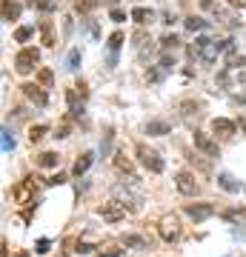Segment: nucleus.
<instances>
[{"mask_svg": "<svg viewBox=\"0 0 246 257\" xmlns=\"http://www.w3.org/2000/svg\"><path fill=\"white\" fill-rule=\"evenodd\" d=\"M235 52V46H232V40H212V37H198L195 43L189 46V55L192 57H201V60H206V63H212V60H218L220 52Z\"/></svg>", "mask_w": 246, "mask_h": 257, "instance_id": "f257e3e1", "label": "nucleus"}, {"mask_svg": "<svg viewBox=\"0 0 246 257\" xmlns=\"http://www.w3.org/2000/svg\"><path fill=\"white\" fill-rule=\"evenodd\" d=\"M135 155H137V160L143 163V169H149L152 175H160V172H163V160L157 157L155 149H149L146 143H137V146H135Z\"/></svg>", "mask_w": 246, "mask_h": 257, "instance_id": "f03ea898", "label": "nucleus"}, {"mask_svg": "<svg viewBox=\"0 0 246 257\" xmlns=\"http://www.w3.org/2000/svg\"><path fill=\"white\" fill-rule=\"evenodd\" d=\"M157 231H160V237L166 240V243H178L181 240V223H178V217L175 214H166V217H160V223H157Z\"/></svg>", "mask_w": 246, "mask_h": 257, "instance_id": "7ed1b4c3", "label": "nucleus"}, {"mask_svg": "<svg viewBox=\"0 0 246 257\" xmlns=\"http://www.w3.org/2000/svg\"><path fill=\"white\" fill-rule=\"evenodd\" d=\"M126 211H132V209H126V203H120V200H109V203H103L101 209H98V214H101L103 220L118 223V220H123V217H126Z\"/></svg>", "mask_w": 246, "mask_h": 257, "instance_id": "20e7f679", "label": "nucleus"}, {"mask_svg": "<svg viewBox=\"0 0 246 257\" xmlns=\"http://www.w3.org/2000/svg\"><path fill=\"white\" fill-rule=\"evenodd\" d=\"M37 49H20L18 55H15V69H18L20 74H29L32 69L37 66Z\"/></svg>", "mask_w": 246, "mask_h": 257, "instance_id": "39448f33", "label": "nucleus"}, {"mask_svg": "<svg viewBox=\"0 0 246 257\" xmlns=\"http://www.w3.org/2000/svg\"><path fill=\"white\" fill-rule=\"evenodd\" d=\"M175 186H178V192L186 194V197H195V194L201 192V186H198V180H195L192 172H181V175L175 177Z\"/></svg>", "mask_w": 246, "mask_h": 257, "instance_id": "423d86ee", "label": "nucleus"}, {"mask_svg": "<svg viewBox=\"0 0 246 257\" xmlns=\"http://www.w3.org/2000/svg\"><path fill=\"white\" fill-rule=\"evenodd\" d=\"M192 140H195V146L201 149V152H203L206 157H220L218 143H215V140H212L209 135H206V132H195V135H192Z\"/></svg>", "mask_w": 246, "mask_h": 257, "instance_id": "0eeeda50", "label": "nucleus"}, {"mask_svg": "<svg viewBox=\"0 0 246 257\" xmlns=\"http://www.w3.org/2000/svg\"><path fill=\"white\" fill-rule=\"evenodd\" d=\"M32 197H35V183H32V180H20V183L12 189V200L18 203V206L32 203Z\"/></svg>", "mask_w": 246, "mask_h": 257, "instance_id": "6e6552de", "label": "nucleus"}, {"mask_svg": "<svg viewBox=\"0 0 246 257\" xmlns=\"http://www.w3.org/2000/svg\"><path fill=\"white\" fill-rule=\"evenodd\" d=\"M183 211H186L195 223H201V220H206V217L215 214V206H212V203H186V209Z\"/></svg>", "mask_w": 246, "mask_h": 257, "instance_id": "1a4fd4ad", "label": "nucleus"}, {"mask_svg": "<svg viewBox=\"0 0 246 257\" xmlns=\"http://www.w3.org/2000/svg\"><path fill=\"white\" fill-rule=\"evenodd\" d=\"M212 132H215L218 138H232L237 132V123H232V120H226V117H215L212 120Z\"/></svg>", "mask_w": 246, "mask_h": 257, "instance_id": "9d476101", "label": "nucleus"}, {"mask_svg": "<svg viewBox=\"0 0 246 257\" xmlns=\"http://www.w3.org/2000/svg\"><path fill=\"white\" fill-rule=\"evenodd\" d=\"M23 94H26L35 106H46V100H49V97H46V92L40 89V86H35V83H26V86H23Z\"/></svg>", "mask_w": 246, "mask_h": 257, "instance_id": "9b49d317", "label": "nucleus"}, {"mask_svg": "<svg viewBox=\"0 0 246 257\" xmlns=\"http://www.w3.org/2000/svg\"><path fill=\"white\" fill-rule=\"evenodd\" d=\"M18 18H20V3L18 0H3V20L15 23Z\"/></svg>", "mask_w": 246, "mask_h": 257, "instance_id": "f8f14e48", "label": "nucleus"}, {"mask_svg": "<svg viewBox=\"0 0 246 257\" xmlns=\"http://www.w3.org/2000/svg\"><path fill=\"white\" fill-rule=\"evenodd\" d=\"M92 160H95V155H92V152H83V155L77 157V163H74V169H72V175H74V177H80V175H86V172H89V166H92Z\"/></svg>", "mask_w": 246, "mask_h": 257, "instance_id": "ddd939ff", "label": "nucleus"}, {"mask_svg": "<svg viewBox=\"0 0 246 257\" xmlns=\"http://www.w3.org/2000/svg\"><path fill=\"white\" fill-rule=\"evenodd\" d=\"M115 169H118V172H123V175H132V172H135L132 160H129L123 152H115Z\"/></svg>", "mask_w": 246, "mask_h": 257, "instance_id": "4468645a", "label": "nucleus"}, {"mask_svg": "<svg viewBox=\"0 0 246 257\" xmlns=\"http://www.w3.org/2000/svg\"><path fill=\"white\" fill-rule=\"evenodd\" d=\"M37 166H40V169H55V166H60V155H55V152H43V155L37 157Z\"/></svg>", "mask_w": 246, "mask_h": 257, "instance_id": "2eb2a0df", "label": "nucleus"}, {"mask_svg": "<svg viewBox=\"0 0 246 257\" xmlns=\"http://www.w3.org/2000/svg\"><path fill=\"white\" fill-rule=\"evenodd\" d=\"M132 20L140 23V26H146V23H152V20H155V12H152V9H140V6H137V9H132Z\"/></svg>", "mask_w": 246, "mask_h": 257, "instance_id": "dca6fc26", "label": "nucleus"}, {"mask_svg": "<svg viewBox=\"0 0 246 257\" xmlns=\"http://www.w3.org/2000/svg\"><path fill=\"white\" fill-rule=\"evenodd\" d=\"M146 132H149V135H169V123L152 120V123H146Z\"/></svg>", "mask_w": 246, "mask_h": 257, "instance_id": "f3484780", "label": "nucleus"}, {"mask_svg": "<svg viewBox=\"0 0 246 257\" xmlns=\"http://www.w3.org/2000/svg\"><path fill=\"white\" fill-rule=\"evenodd\" d=\"M212 23L209 20H203V18H186V29L189 32H203V29H209Z\"/></svg>", "mask_w": 246, "mask_h": 257, "instance_id": "a211bd4d", "label": "nucleus"}, {"mask_svg": "<svg viewBox=\"0 0 246 257\" xmlns=\"http://www.w3.org/2000/svg\"><path fill=\"white\" fill-rule=\"evenodd\" d=\"M40 35H43L46 46H55V35H52V23H49V20H43V23H40Z\"/></svg>", "mask_w": 246, "mask_h": 257, "instance_id": "6ab92c4d", "label": "nucleus"}, {"mask_svg": "<svg viewBox=\"0 0 246 257\" xmlns=\"http://www.w3.org/2000/svg\"><path fill=\"white\" fill-rule=\"evenodd\" d=\"M218 183L226 189V192H240V186L235 183V177L232 175H218Z\"/></svg>", "mask_w": 246, "mask_h": 257, "instance_id": "aec40b11", "label": "nucleus"}, {"mask_svg": "<svg viewBox=\"0 0 246 257\" xmlns=\"http://www.w3.org/2000/svg\"><path fill=\"white\" fill-rule=\"evenodd\" d=\"M46 132H49L46 126H32L29 128V143H40L46 138Z\"/></svg>", "mask_w": 246, "mask_h": 257, "instance_id": "412c9836", "label": "nucleus"}, {"mask_svg": "<svg viewBox=\"0 0 246 257\" xmlns=\"http://www.w3.org/2000/svg\"><path fill=\"white\" fill-rule=\"evenodd\" d=\"M95 6H98V0H74V12H80V15H89Z\"/></svg>", "mask_w": 246, "mask_h": 257, "instance_id": "4be33fe9", "label": "nucleus"}, {"mask_svg": "<svg viewBox=\"0 0 246 257\" xmlns=\"http://www.w3.org/2000/svg\"><path fill=\"white\" fill-rule=\"evenodd\" d=\"M178 43H181V37H178V35H163V37H160V49H163V52L178 49Z\"/></svg>", "mask_w": 246, "mask_h": 257, "instance_id": "5701e85b", "label": "nucleus"}, {"mask_svg": "<svg viewBox=\"0 0 246 257\" xmlns=\"http://www.w3.org/2000/svg\"><path fill=\"white\" fill-rule=\"evenodd\" d=\"M123 246H132V248H146V240L137 237V234H123Z\"/></svg>", "mask_w": 246, "mask_h": 257, "instance_id": "b1692460", "label": "nucleus"}, {"mask_svg": "<svg viewBox=\"0 0 246 257\" xmlns=\"http://www.w3.org/2000/svg\"><path fill=\"white\" fill-rule=\"evenodd\" d=\"M32 32H35L32 26H20L18 32H15V40H18V43H26L29 37H32Z\"/></svg>", "mask_w": 246, "mask_h": 257, "instance_id": "393cba45", "label": "nucleus"}, {"mask_svg": "<svg viewBox=\"0 0 246 257\" xmlns=\"http://www.w3.org/2000/svg\"><path fill=\"white\" fill-rule=\"evenodd\" d=\"M120 46H123V32H115V35L109 37V49L112 52H118Z\"/></svg>", "mask_w": 246, "mask_h": 257, "instance_id": "a878e982", "label": "nucleus"}, {"mask_svg": "<svg viewBox=\"0 0 246 257\" xmlns=\"http://www.w3.org/2000/svg\"><path fill=\"white\" fill-rule=\"evenodd\" d=\"M77 66H80V52H77V49H72V52H69V69H77Z\"/></svg>", "mask_w": 246, "mask_h": 257, "instance_id": "bb28decb", "label": "nucleus"}, {"mask_svg": "<svg viewBox=\"0 0 246 257\" xmlns=\"http://www.w3.org/2000/svg\"><path fill=\"white\" fill-rule=\"evenodd\" d=\"M37 80L43 83V86H52V72H49V69H40V72H37Z\"/></svg>", "mask_w": 246, "mask_h": 257, "instance_id": "cd10ccee", "label": "nucleus"}, {"mask_svg": "<svg viewBox=\"0 0 246 257\" xmlns=\"http://www.w3.org/2000/svg\"><path fill=\"white\" fill-rule=\"evenodd\" d=\"M109 18L115 20V23H123V20H126V12H123V9H118V6H115V9L109 12Z\"/></svg>", "mask_w": 246, "mask_h": 257, "instance_id": "c85d7f7f", "label": "nucleus"}, {"mask_svg": "<svg viewBox=\"0 0 246 257\" xmlns=\"http://www.w3.org/2000/svg\"><path fill=\"white\" fill-rule=\"evenodd\" d=\"M37 6H40V9L43 12H52V9H57V0H35Z\"/></svg>", "mask_w": 246, "mask_h": 257, "instance_id": "c756f323", "label": "nucleus"}, {"mask_svg": "<svg viewBox=\"0 0 246 257\" xmlns=\"http://www.w3.org/2000/svg\"><path fill=\"white\" fill-rule=\"evenodd\" d=\"M160 66H163L166 72H169V69H172V66H175V57H169V55H163V57H160Z\"/></svg>", "mask_w": 246, "mask_h": 257, "instance_id": "7c9ffc66", "label": "nucleus"}, {"mask_svg": "<svg viewBox=\"0 0 246 257\" xmlns=\"http://www.w3.org/2000/svg\"><path fill=\"white\" fill-rule=\"evenodd\" d=\"M55 138H69V123H60V126H57V135Z\"/></svg>", "mask_w": 246, "mask_h": 257, "instance_id": "2f4dec72", "label": "nucleus"}, {"mask_svg": "<svg viewBox=\"0 0 246 257\" xmlns=\"http://www.w3.org/2000/svg\"><path fill=\"white\" fill-rule=\"evenodd\" d=\"M98 257H123V251L120 248H112V251H101Z\"/></svg>", "mask_w": 246, "mask_h": 257, "instance_id": "473e14b6", "label": "nucleus"}, {"mask_svg": "<svg viewBox=\"0 0 246 257\" xmlns=\"http://www.w3.org/2000/svg\"><path fill=\"white\" fill-rule=\"evenodd\" d=\"M3 135H6V138H3V149H6V152H9V149L15 146V140L9 138V132H3Z\"/></svg>", "mask_w": 246, "mask_h": 257, "instance_id": "72a5a7b5", "label": "nucleus"}, {"mask_svg": "<svg viewBox=\"0 0 246 257\" xmlns=\"http://www.w3.org/2000/svg\"><path fill=\"white\" fill-rule=\"evenodd\" d=\"M63 180H66L63 175H55V177H49V180H46V183H49V186H57V183H63Z\"/></svg>", "mask_w": 246, "mask_h": 257, "instance_id": "f704fd0d", "label": "nucleus"}, {"mask_svg": "<svg viewBox=\"0 0 246 257\" xmlns=\"http://www.w3.org/2000/svg\"><path fill=\"white\" fill-rule=\"evenodd\" d=\"M37 251H40V254H46V251H49V240H40V243H37Z\"/></svg>", "mask_w": 246, "mask_h": 257, "instance_id": "c9c22d12", "label": "nucleus"}, {"mask_svg": "<svg viewBox=\"0 0 246 257\" xmlns=\"http://www.w3.org/2000/svg\"><path fill=\"white\" fill-rule=\"evenodd\" d=\"M77 251H80V254H89L92 246H89V243H77Z\"/></svg>", "mask_w": 246, "mask_h": 257, "instance_id": "e433bc0d", "label": "nucleus"}, {"mask_svg": "<svg viewBox=\"0 0 246 257\" xmlns=\"http://www.w3.org/2000/svg\"><path fill=\"white\" fill-rule=\"evenodd\" d=\"M232 6H237V9H246V0H229Z\"/></svg>", "mask_w": 246, "mask_h": 257, "instance_id": "4c0bfd02", "label": "nucleus"}, {"mask_svg": "<svg viewBox=\"0 0 246 257\" xmlns=\"http://www.w3.org/2000/svg\"><path fill=\"white\" fill-rule=\"evenodd\" d=\"M240 223L246 226V209H240Z\"/></svg>", "mask_w": 246, "mask_h": 257, "instance_id": "58836bf2", "label": "nucleus"}, {"mask_svg": "<svg viewBox=\"0 0 246 257\" xmlns=\"http://www.w3.org/2000/svg\"><path fill=\"white\" fill-rule=\"evenodd\" d=\"M240 128H243V132H246V117H240Z\"/></svg>", "mask_w": 246, "mask_h": 257, "instance_id": "ea45409f", "label": "nucleus"}, {"mask_svg": "<svg viewBox=\"0 0 246 257\" xmlns=\"http://www.w3.org/2000/svg\"><path fill=\"white\" fill-rule=\"evenodd\" d=\"M15 257H29V254H26V251H18V254H15Z\"/></svg>", "mask_w": 246, "mask_h": 257, "instance_id": "a19ab883", "label": "nucleus"}, {"mask_svg": "<svg viewBox=\"0 0 246 257\" xmlns=\"http://www.w3.org/2000/svg\"><path fill=\"white\" fill-rule=\"evenodd\" d=\"M106 3H109V6H112V9H115V0H106Z\"/></svg>", "mask_w": 246, "mask_h": 257, "instance_id": "79ce46f5", "label": "nucleus"}]
</instances>
